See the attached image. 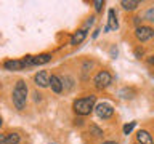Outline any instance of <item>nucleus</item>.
<instances>
[{
	"label": "nucleus",
	"mask_w": 154,
	"mask_h": 144,
	"mask_svg": "<svg viewBox=\"0 0 154 144\" xmlns=\"http://www.w3.org/2000/svg\"><path fill=\"white\" fill-rule=\"evenodd\" d=\"M27 101V85L24 80H18L13 90V104L18 110H23L26 107Z\"/></svg>",
	"instance_id": "f257e3e1"
},
{
	"label": "nucleus",
	"mask_w": 154,
	"mask_h": 144,
	"mask_svg": "<svg viewBox=\"0 0 154 144\" xmlns=\"http://www.w3.org/2000/svg\"><path fill=\"white\" fill-rule=\"evenodd\" d=\"M95 101H96V96L90 94V96H85V98H79L74 101L72 107H74V112L77 115H88L91 110L95 109Z\"/></svg>",
	"instance_id": "f03ea898"
},
{
	"label": "nucleus",
	"mask_w": 154,
	"mask_h": 144,
	"mask_svg": "<svg viewBox=\"0 0 154 144\" xmlns=\"http://www.w3.org/2000/svg\"><path fill=\"white\" fill-rule=\"evenodd\" d=\"M93 82H95L96 88L103 90V88H106V86H109L111 83H112V75H111L108 70H101V72H98V74L95 75Z\"/></svg>",
	"instance_id": "7ed1b4c3"
},
{
	"label": "nucleus",
	"mask_w": 154,
	"mask_h": 144,
	"mask_svg": "<svg viewBox=\"0 0 154 144\" xmlns=\"http://www.w3.org/2000/svg\"><path fill=\"white\" fill-rule=\"evenodd\" d=\"M95 112H96V115H98L100 118H111L112 117V114H114V107L111 104H108V103H100L98 106L95 107Z\"/></svg>",
	"instance_id": "20e7f679"
},
{
	"label": "nucleus",
	"mask_w": 154,
	"mask_h": 144,
	"mask_svg": "<svg viewBox=\"0 0 154 144\" xmlns=\"http://www.w3.org/2000/svg\"><path fill=\"white\" fill-rule=\"evenodd\" d=\"M152 35H154V29L149 27V26H140V27H137V31H135V37H137L140 42H148L149 38H152Z\"/></svg>",
	"instance_id": "39448f33"
},
{
	"label": "nucleus",
	"mask_w": 154,
	"mask_h": 144,
	"mask_svg": "<svg viewBox=\"0 0 154 144\" xmlns=\"http://www.w3.org/2000/svg\"><path fill=\"white\" fill-rule=\"evenodd\" d=\"M34 82H35V85L40 86V88H47V86H50V75H48L47 70H40L35 74V77H34Z\"/></svg>",
	"instance_id": "423d86ee"
},
{
	"label": "nucleus",
	"mask_w": 154,
	"mask_h": 144,
	"mask_svg": "<svg viewBox=\"0 0 154 144\" xmlns=\"http://www.w3.org/2000/svg\"><path fill=\"white\" fill-rule=\"evenodd\" d=\"M137 139H138L140 144H154L152 136L146 131V130H140V131L137 133Z\"/></svg>",
	"instance_id": "0eeeda50"
},
{
	"label": "nucleus",
	"mask_w": 154,
	"mask_h": 144,
	"mask_svg": "<svg viewBox=\"0 0 154 144\" xmlns=\"http://www.w3.org/2000/svg\"><path fill=\"white\" fill-rule=\"evenodd\" d=\"M85 37H87V31H85V29H80V31L74 32V35L71 37V45H79V43L84 42Z\"/></svg>",
	"instance_id": "6e6552de"
},
{
	"label": "nucleus",
	"mask_w": 154,
	"mask_h": 144,
	"mask_svg": "<svg viewBox=\"0 0 154 144\" xmlns=\"http://www.w3.org/2000/svg\"><path fill=\"white\" fill-rule=\"evenodd\" d=\"M50 59H51V55H48V53H43V55L34 56V58H32V66L47 64V62H50Z\"/></svg>",
	"instance_id": "1a4fd4ad"
},
{
	"label": "nucleus",
	"mask_w": 154,
	"mask_h": 144,
	"mask_svg": "<svg viewBox=\"0 0 154 144\" xmlns=\"http://www.w3.org/2000/svg\"><path fill=\"white\" fill-rule=\"evenodd\" d=\"M50 86H51V90L55 91V93H61V91H63V83H61L60 77L51 75L50 77Z\"/></svg>",
	"instance_id": "9d476101"
},
{
	"label": "nucleus",
	"mask_w": 154,
	"mask_h": 144,
	"mask_svg": "<svg viewBox=\"0 0 154 144\" xmlns=\"http://www.w3.org/2000/svg\"><path fill=\"white\" fill-rule=\"evenodd\" d=\"M108 19H109V22H108V27L109 29H117L119 27V22H117V14H116V10L111 8L109 10V13H108Z\"/></svg>",
	"instance_id": "9b49d317"
},
{
	"label": "nucleus",
	"mask_w": 154,
	"mask_h": 144,
	"mask_svg": "<svg viewBox=\"0 0 154 144\" xmlns=\"http://www.w3.org/2000/svg\"><path fill=\"white\" fill-rule=\"evenodd\" d=\"M5 69L8 70H21L23 69V62L21 61H16V59H10V61H5Z\"/></svg>",
	"instance_id": "f8f14e48"
},
{
	"label": "nucleus",
	"mask_w": 154,
	"mask_h": 144,
	"mask_svg": "<svg viewBox=\"0 0 154 144\" xmlns=\"http://www.w3.org/2000/svg\"><path fill=\"white\" fill-rule=\"evenodd\" d=\"M120 5H122V8L127 10V11H133L135 8L140 7V2H137V0H122Z\"/></svg>",
	"instance_id": "ddd939ff"
},
{
	"label": "nucleus",
	"mask_w": 154,
	"mask_h": 144,
	"mask_svg": "<svg viewBox=\"0 0 154 144\" xmlns=\"http://www.w3.org/2000/svg\"><path fill=\"white\" fill-rule=\"evenodd\" d=\"M19 142V134L18 133H7L2 144H18Z\"/></svg>",
	"instance_id": "4468645a"
},
{
	"label": "nucleus",
	"mask_w": 154,
	"mask_h": 144,
	"mask_svg": "<svg viewBox=\"0 0 154 144\" xmlns=\"http://www.w3.org/2000/svg\"><path fill=\"white\" fill-rule=\"evenodd\" d=\"M144 19H146V21H149V22H154V7L148 8L146 14H144Z\"/></svg>",
	"instance_id": "2eb2a0df"
},
{
	"label": "nucleus",
	"mask_w": 154,
	"mask_h": 144,
	"mask_svg": "<svg viewBox=\"0 0 154 144\" xmlns=\"http://www.w3.org/2000/svg\"><path fill=\"white\" fill-rule=\"evenodd\" d=\"M133 90H128V88H124L122 91H120V96L122 98H125V99H128V98H133Z\"/></svg>",
	"instance_id": "dca6fc26"
},
{
	"label": "nucleus",
	"mask_w": 154,
	"mask_h": 144,
	"mask_svg": "<svg viewBox=\"0 0 154 144\" xmlns=\"http://www.w3.org/2000/svg\"><path fill=\"white\" fill-rule=\"evenodd\" d=\"M90 133L93 134V136H101V134H103V131H101L96 125H90Z\"/></svg>",
	"instance_id": "f3484780"
},
{
	"label": "nucleus",
	"mask_w": 154,
	"mask_h": 144,
	"mask_svg": "<svg viewBox=\"0 0 154 144\" xmlns=\"http://www.w3.org/2000/svg\"><path fill=\"white\" fill-rule=\"evenodd\" d=\"M135 125H137V122H130V123H127V125H124V134H128V133L135 128Z\"/></svg>",
	"instance_id": "a211bd4d"
},
{
	"label": "nucleus",
	"mask_w": 154,
	"mask_h": 144,
	"mask_svg": "<svg viewBox=\"0 0 154 144\" xmlns=\"http://www.w3.org/2000/svg\"><path fill=\"white\" fill-rule=\"evenodd\" d=\"M93 5H95V10H96V11H101V8H103L104 2H103V0H95Z\"/></svg>",
	"instance_id": "6ab92c4d"
},
{
	"label": "nucleus",
	"mask_w": 154,
	"mask_h": 144,
	"mask_svg": "<svg viewBox=\"0 0 154 144\" xmlns=\"http://www.w3.org/2000/svg\"><path fill=\"white\" fill-rule=\"evenodd\" d=\"M135 56H137V58L143 56V50H141V48H137V50H135Z\"/></svg>",
	"instance_id": "aec40b11"
},
{
	"label": "nucleus",
	"mask_w": 154,
	"mask_h": 144,
	"mask_svg": "<svg viewBox=\"0 0 154 144\" xmlns=\"http://www.w3.org/2000/svg\"><path fill=\"white\" fill-rule=\"evenodd\" d=\"M93 22H95V18H93V16H90V18H88V21L85 22V27H88V26H91V24H93Z\"/></svg>",
	"instance_id": "412c9836"
},
{
	"label": "nucleus",
	"mask_w": 154,
	"mask_h": 144,
	"mask_svg": "<svg viewBox=\"0 0 154 144\" xmlns=\"http://www.w3.org/2000/svg\"><path fill=\"white\" fill-rule=\"evenodd\" d=\"M148 64L149 66H154V55H151V56L148 58Z\"/></svg>",
	"instance_id": "4be33fe9"
},
{
	"label": "nucleus",
	"mask_w": 154,
	"mask_h": 144,
	"mask_svg": "<svg viewBox=\"0 0 154 144\" xmlns=\"http://www.w3.org/2000/svg\"><path fill=\"white\" fill-rule=\"evenodd\" d=\"M133 22H135V24H137V26L140 27V22H141V18H140V16H137V18H133Z\"/></svg>",
	"instance_id": "5701e85b"
},
{
	"label": "nucleus",
	"mask_w": 154,
	"mask_h": 144,
	"mask_svg": "<svg viewBox=\"0 0 154 144\" xmlns=\"http://www.w3.org/2000/svg\"><path fill=\"white\" fill-rule=\"evenodd\" d=\"M101 144H117L116 141H104V142H101Z\"/></svg>",
	"instance_id": "b1692460"
},
{
	"label": "nucleus",
	"mask_w": 154,
	"mask_h": 144,
	"mask_svg": "<svg viewBox=\"0 0 154 144\" xmlns=\"http://www.w3.org/2000/svg\"><path fill=\"white\" fill-rule=\"evenodd\" d=\"M5 136H7V134H0V144L3 142V139H5Z\"/></svg>",
	"instance_id": "393cba45"
},
{
	"label": "nucleus",
	"mask_w": 154,
	"mask_h": 144,
	"mask_svg": "<svg viewBox=\"0 0 154 144\" xmlns=\"http://www.w3.org/2000/svg\"><path fill=\"white\" fill-rule=\"evenodd\" d=\"M0 127H2V117H0Z\"/></svg>",
	"instance_id": "a878e982"
}]
</instances>
